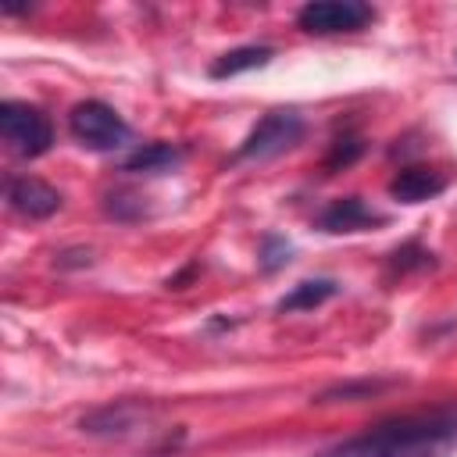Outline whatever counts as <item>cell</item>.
<instances>
[{"label":"cell","instance_id":"cell-1","mask_svg":"<svg viewBox=\"0 0 457 457\" xmlns=\"http://www.w3.org/2000/svg\"><path fill=\"white\" fill-rule=\"evenodd\" d=\"M457 446V414H396L328 446L318 457H446Z\"/></svg>","mask_w":457,"mask_h":457},{"label":"cell","instance_id":"cell-2","mask_svg":"<svg viewBox=\"0 0 457 457\" xmlns=\"http://www.w3.org/2000/svg\"><path fill=\"white\" fill-rule=\"evenodd\" d=\"M68 132L75 143H82L86 150H118L129 143V125L125 118L104 104V100H79L71 111H68Z\"/></svg>","mask_w":457,"mask_h":457},{"label":"cell","instance_id":"cell-3","mask_svg":"<svg viewBox=\"0 0 457 457\" xmlns=\"http://www.w3.org/2000/svg\"><path fill=\"white\" fill-rule=\"evenodd\" d=\"M0 136L18 157H43L54 146V125L50 118L21 100L0 104Z\"/></svg>","mask_w":457,"mask_h":457},{"label":"cell","instance_id":"cell-4","mask_svg":"<svg viewBox=\"0 0 457 457\" xmlns=\"http://www.w3.org/2000/svg\"><path fill=\"white\" fill-rule=\"evenodd\" d=\"M303 139V118L296 111H268L239 143L236 161H271Z\"/></svg>","mask_w":457,"mask_h":457},{"label":"cell","instance_id":"cell-5","mask_svg":"<svg viewBox=\"0 0 457 457\" xmlns=\"http://www.w3.org/2000/svg\"><path fill=\"white\" fill-rule=\"evenodd\" d=\"M375 21V7L364 0H311L296 11V25L307 36H339L357 32Z\"/></svg>","mask_w":457,"mask_h":457},{"label":"cell","instance_id":"cell-6","mask_svg":"<svg viewBox=\"0 0 457 457\" xmlns=\"http://www.w3.org/2000/svg\"><path fill=\"white\" fill-rule=\"evenodd\" d=\"M7 204H11L21 218L43 221V218L57 214L64 200H61V193H57L50 182H43V179H36V175H14V179H7Z\"/></svg>","mask_w":457,"mask_h":457},{"label":"cell","instance_id":"cell-7","mask_svg":"<svg viewBox=\"0 0 457 457\" xmlns=\"http://www.w3.org/2000/svg\"><path fill=\"white\" fill-rule=\"evenodd\" d=\"M375 225H386V214H378L361 196H339V200H332L318 214V228L332 232V236H339V232H364V228H375Z\"/></svg>","mask_w":457,"mask_h":457},{"label":"cell","instance_id":"cell-8","mask_svg":"<svg viewBox=\"0 0 457 457\" xmlns=\"http://www.w3.org/2000/svg\"><path fill=\"white\" fill-rule=\"evenodd\" d=\"M446 189V179L436 171V168H425V164H411V168H400L389 182V196L400 200V204H421V200H432Z\"/></svg>","mask_w":457,"mask_h":457},{"label":"cell","instance_id":"cell-9","mask_svg":"<svg viewBox=\"0 0 457 457\" xmlns=\"http://www.w3.org/2000/svg\"><path fill=\"white\" fill-rule=\"evenodd\" d=\"M182 161H186V146L157 139V143H143L139 150H132L121 161V171H129V175H164V171H175Z\"/></svg>","mask_w":457,"mask_h":457},{"label":"cell","instance_id":"cell-10","mask_svg":"<svg viewBox=\"0 0 457 457\" xmlns=\"http://www.w3.org/2000/svg\"><path fill=\"white\" fill-rule=\"evenodd\" d=\"M139 414L143 411L136 403H111V407L86 414L79 425H82V432H93V436H121L139 421Z\"/></svg>","mask_w":457,"mask_h":457},{"label":"cell","instance_id":"cell-11","mask_svg":"<svg viewBox=\"0 0 457 457\" xmlns=\"http://www.w3.org/2000/svg\"><path fill=\"white\" fill-rule=\"evenodd\" d=\"M336 293H339V282H332V278H303V282H296V286L278 300V311H282V314L314 311V307H321L325 300H332Z\"/></svg>","mask_w":457,"mask_h":457},{"label":"cell","instance_id":"cell-12","mask_svg":"<svg viewBox=\"0 0 457 457\" xmlns=\"http://www.w3.org/2000/svg\"><path fill=\"white\" fill-rule=\"evenodd\" d=\"M271 57H275V50H271V46H236V50L221 54V57L211 64V79H232V75H243V71L264 68Z\"/></svg>","mask_w":457,"mask_h":457},{"label":"cell","instance_id":"cell-13","mask_svg":"<svg viewBox=\"0 0 457 457\" xmlns=\"http://www.w3.org/2000/svg\"><path fill=\"white\" fill-rule=\"evenodd\" d=\"M393 382H386V378H361V382H339V386H332V389H325V393H318L314 396V403H332V400H371L375 393H382V389H389Z\"/></svg>","mask_w":457,"mask_h":457},{"label":"cell","instance_id":"cell-14","mask_svg":"<svg viewBox=\"0 0 457 457\" xmlns=\"http://www.w3.org/2000/svg\"><path fill=\"white\" fill-rule=\"evenodd\" d=\"M104 211L114 218V221H139L146 218V204L139 193H129V189H114L104 196Z\"/></svg>","mask_w":457,"mask_h":457},{"label":"cell","instance_id":"cell-15","mask_svg":"<svg viewBox=\"0 0 457 457\" xmlns=\"http://www.w3.org/2000/svg\"><path fill=\"white\" fill-rule=\"evenodd\" d=\"M436 264V257L421 246V243H403V246H396L393 250V257H389V271L393 275H407V271H425V268H432Z\"/></svg>","mask_w":457,"mask_h":457},{"label":"cell","instance_id":"cell-16","mask_svg":"<svg viewBox=\"0 0 457 457\" xmlns=\"http://www.w3.org/2000/svg\"><path fill=\"white\" fill-rule=\"evenodd\" d=\"M361 154H364V143H361L357 136H339V139L332 143L328 157H325V171H343V168H350Z\"/></svg>","mask_w":457,"mask_h":457},{"label":"cell","instance_id":"cell-17","mask_svg":"<svg viewBox=\"0 0 457 457\" xmlns=\"http://www.w3.org/2000/svg\"><path fill=\"white\" fill-rule=\"evenodd\" d=\"M289 253H293V246L282 239V236H264L261 239V268L264 271H278V268H286L289 264Z\"/></svg>","mask_w":457,"mask_h":457}]
</instances>
